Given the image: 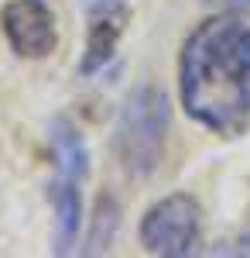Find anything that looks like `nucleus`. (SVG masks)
Masks as SVG:
<instances>
[{
	"label": "nucleus",
	"instance_id": "f257e3e1",
	"mask_svg": "<svg viewBox=\"0 0 250 258\" xmlns=\"http://www.w3.org/2000/svg\"><path fill=\"white\" fill-rule=\"evenodd\" d=\"M178 100L185 117L216 138L250 131V14L216 11L178 52Z\"/></svg>",
	"mask_w": 250,
	"mask_h": 258
},
{
	"label": "nucleus",
	"instance_id": "f03ea898",
	"mask_svg": "<svg viewBox=\"0 0 250 258\" xmlns=\"http://www.w3.org/2000/svg\"><path fill=\"white\" fill-rule=\"evenodd\" d=\"M168 124H172V103L161 86L141 83L127 93L113 127V152L127 176L148 179L161 165Z\"/></svg>",
	"mask_w": 250,
	"mask_h": 258
},
{
	"label": "nucleus",
	"instance_id": "7ed1b4c3",
	"mask_svg": "<svg viewBox=\"0 0 250 258\" xmlns=\"http://www.w3.org/2000/svg\"><path fill=\"white\" fill-rule=\"evenodd\" d=\"M137 234L154 258H189L202 244V207L192 193H168L144 210Z\"/></svg>",
	"mask_w": 250,
	"mask_h": 258
},
{
	"label": "nucleus",
	"instance_id": "20e7f679",
	"mask_svg": "<svg viewBox=\"0 0 250 258\" xmlns=\"http://www.w3.org/2000/svg\"><path fill=\"white\" fill-rule=\"evenodd\" d=\"M0 31L18 59H48L58 45L55 14L45 0H7L0 7Z\"/></svg>",
	"mask_w": 250,
	"mask_h": 258
},
{
	"label": "nucleus",
	"instance_id": "39448f33",
	"mask_svg": "<svg viewBox=\"0 0 250 258\" xmlns=\"http://www.w3.org/2000/svg\"><path fill=\"white\" fill-rule=\"evenodd\" d=\"M89 21V35H86V48H82V59H79V76L89 80L103 73V66H110V59L116 55V45L127 31V21H131V7H120V11H103L93 14Z\"/></svg>",
	"mask_w": 250,
	"mask_h": 258
},
{
	"label": "nucleus",
	"instance_id": "423d86ee",
	"mask_svg": "<svg viewBox=\"0 0 250 258\" xmlns=\"http://www.w3.org/2000/svg\"><path fill=\"white\" fill-rule=\"evenodd\" d=\"M48 203H52V217H55V255H69L79 244L82 234V197H79L76 179L55 176V182L48 186Z\"/></svg>",
	"mask_w": 250,
	"mask_h": 258
},
{
	"label": "nucleus",
	"instance_id": "0eeeda50",
	"mask_svg": "<svg viewBox=\"0 0 250 258\" xmlns=\"http://www.w3.org/2000/svg\"><path fill=\"white\" fill-rule=\"evenodd\" d=\"M48 148H52L58 176L76 179V182H82V179L89 176V148H86V138L79 135V127L69 117H55L48 124Z\"/></svg>",
	"mask_w": 250,
	"mask_h": 258
},
{
	"label": "nucleus",
	"instance_id": "6e6552de",
	"mask_svg": "<svg viewBox=\"0 0 250 258\" xmlns=\"http://www.w3.org/2000/svg\"><path fill=\"white\" fill-rule=\"evenodd\" d=\"M116 227H120V203L113 197L96 200V210H93V220H89V234H86V255H103L110 251V244L116 238Z\"/></svg>",
	"mask_w": 250,
	"mask_h": 258
},
{
	"label": "nucleus",
	"instance_id": "1a4fd4ad",
	"mask_svg": "<svg viewBox=\"0 0 250 258\" xmlns=\"http://www.w3.org/2000/svg\"><path fill=\"white\" fill-rule=\"evenodd\" d=\"M82 14L93 18V14H103V11H120V7H131V0H79Z\"/></svg>",
	"mask_w": 250,
	"mask_h": 258
},
{
	"label": "nucleus",
	"instance_id": "9d476101",
	"mask_svg": "<svg viewBox=\"0 0 250 258\" xmlns=\"http://www.w3.org/2000/svg\"><path fill=\"white\" fill-rule=\"evenodd\" d=\"M216 11H247L250 14V0H206Z\"/></svg>",
	"mask_w": 250,
	"mask_h": 258
},
{
	"label": "nucleus",
	"instance_id": "9b49d317",
	"mask_svg": "<svg viewBox=\"0 0 250 258\" xmlns=\"http://www.w3.org/2000/svg\"><path fill=\"white\" fill-rule=\"evenodd\" d=\"M230 251L233 255H250V234L236 241V248H223V255H230Z\"/></svg>",
	"mask_w": 250,
	"mask_h": 258
}]
</instances>
